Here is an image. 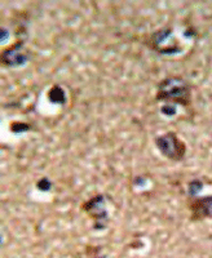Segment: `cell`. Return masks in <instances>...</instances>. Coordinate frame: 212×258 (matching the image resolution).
Returning a JSON list of instances; mask_svg holds the SVG:
<instances>
[{"label": "cell", "mask_w": 212, "mask_h": 258, "mask_svg": "<svg viewBox=\"0 0 212 258\" xmlns=\"http://www.w3.org/2000/svg\"><path fill=\"white\" fill-rule=\"evenodd\" d=\"M192 84L183 77L171 75L167 77L158 84L155 93V100L161 102H167L168 105H180L189 107L192 105Z\"/></svg>", "instance_id": "1"}, {"label": "cell", "mask_w": 212, "mask_h": 258, "mask_svg": "<svg viewBox=\"0 0 212 258\" xmlns=\"http://www.w3.org/2000/svg\"><path fill=\"white\" fill-rule=\"evenodd\" d=\"M144 44L159 54H177L183 52V45L175 35L172 27H163L146 35Z\"/></svg>", "instance_id": "2"}, {"label": "cell", "mask_w": 212, "mask_h": 258, "mask_svg": "<svg viewBox=\"0 0 212 258\" xmlns=\"http://www.w3.org/2000/svg\"><path fill=\"white\" fill-rule=\"evenodd\" d=\"M158 151L171 161L184 160L186 155V144L180 140L175 132H166L154 140Z\"/></svg>", "instance_id": "3"}, {"label": "cell", "mask_w": 212, "mask_h": 258, "mask_svg": "<svg viewBox=\"0 0 212 258\" xmlns=\"http://www.w3.org/2000/svg\"><path fill=\"white\" fill-rule=\"evenodd\" d=\"M82 209L93 220L94 230L106 229V225L109 222V212H108L106 198L103 194L93 195L91 199L83 203Z\"/></svg>", "instance_id": "4"}, {"label": "cell", "mask_w": 212, "mask_h": 258, "mask_svg": "<svg viewBox=\"0 0 212 258\" xmlns=\"http://www.w3.org/2000/svg\"><path fill=\"white\" fill-rule=\"evenodd\" d=\"M2 63L7 68H20L29 59V50L25 47L24 40H17L12 45L4 48L0 54Z\"/></svg>", "instance_id": "5"}, {"label": "cell", "mask_w": 212, "mask_h": 258, "mask_svg": "<svg viewBox=\"0 0 212 258\" xmlns=\"http://www.w3.org/2000/svg\"><path fill=\"white\" fill-rule=\"evenodd\" d=\"M190 211V220L198 222L203 220H212V195L207 197H190L188 200Z\"/></svg>", "instance_id": "6"}, {"label": "cell", "mask_w": 212, "mask_h": 258, "mask_svg": "<svg viewBox=\"0 0 212 258\" xmlns=\"http://www.w3.org/2000/svg\"><path fill=\"white\" fill-rule=\"evenodd\" d=\"M47 98L52 103H56V105H64L66 102V93L65 91L62 89L61 85L55 84L52 88L48 91Z\"/></svg>", "instance_id": "7"}, {"label": "cell", "mask_w": 212, "mask_h": 258, "mask_svg": "<svg viewBox=\"0 0 212 258\" xmlns=\"http://www.w3.org/2000/svg\"><path fill=\"white\" fill-rule=\"evenodd\" d=\"M9 129H11V132L13 133H24L27 132L31 129V125L27 123H22V121H12L11 125H9Z\"/></svg>", "instance_id": "8"}, {"label": "cell", "mask_w": 212, "mask_h": 258, "mask_svg": "<svg viewBox=\"0 0 212 258\" xmlns=\"http://www.w3.org/2000/svg\"><path fill=\"white\" fill-rule=\"evenodd\" d=\"M36 187L41 191H49L50 187H52V182L47 177H43V178H40L36 182Z\"/></svg>", "instance_id": "9"}]
</instances>
